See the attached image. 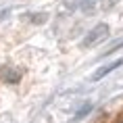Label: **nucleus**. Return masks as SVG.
Masks as SVG:
<instances>
[{"label":"nucleus","mask_w":123,"mask_h":123,"mask_svg":"<svg viewBox=\"0 0 123 123\" xmlns=\"http://www.w3.org/2000/svg\"><path fill=\"white\" fill-rule=\"evenodd\" d=\"M79 0H65V4H77Z\"/></svg>","instance_id":"7ed1b4c3"},{"label":"nucleus","mask_w":123,"mask_h":123,"mask_svg":"<svg viewBox=\"0 0 123 123\" xmlns=\"http://www.w3.org/2000/svg\"><path fill=\"white\" fill-rule=\"evenodd\" d=\"M106 36H109V25L106 23H98V25H94L90 31L86 33V38L81 40V48H90V46L102 42Z\"/></svg>","instance_id":"f257e3e1"},{"label":"nucleus","mask_w":123,"mask_h":123,"mask_svg":"<svg viewBox=\"0 0 123 123\" xmlns=\"http://www.w3.org/2000/svg\"><path fill=\"white\" fill-rule=\"evenodd\" d=\"M119 123H123V117H121V119H119Z\"/></svg>","instance_id":"20e7f679"},{"label":"nucleus","mask_w":123,"mask_h":123,"mask_svg":"<svg viewBox=\"0 0 123 123\" xmlns=\"http://www.w3.org/2000/svg\"><path fill=\"white\" fill-rule=\"evenodd\" d=\"M123 65V61H115V63H111V65H104V67H100L94 75H92V79L94 81H98V79H102L106 73H111V71H115V69H119V67Z\"/></svg>","instance_id":"f03ea898"}]
</instances>
